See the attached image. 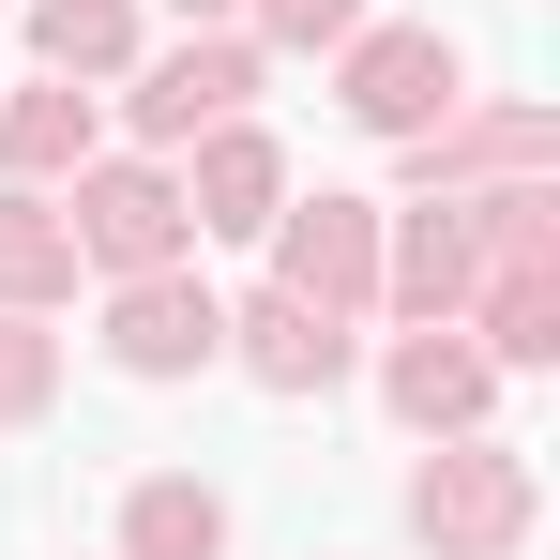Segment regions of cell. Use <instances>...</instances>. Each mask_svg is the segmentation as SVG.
I'll list each match as a JSON object with an SVG mask.
<instances>
[{"label":"cell","instance_id":"obj_1","mask_svg":"<svg viewBox=\"0 0 560 560\" xmlns=\"http://www.w3.org/2000/svg\"><path fill=\"white\" fill-rule=\"evenodd\" d=\"M409 530H424L440 560H515V546H530V455L455 424L440 455L409 469Z\"/></svg>","mask_w":560,"mask_h":560},{"label":"cell","instance_id":"obj_2","mask_svg":"<svg viewBox=\"0 0 560 560\" xmlns=\"http://www.w3.org/2000/svg\"><path fill=\"white\" fill-rule=\"evenodd\" d=\"M530 167H560V121L530 92H500V106H440L424 137H409V197H469V183H530Z\"/></svg>","mask_w":560,"mask_h":560},{"label":"cell","instance_id":"obj_3","mask_svg":"<svg viewBox=\"0 0 560 560\" xmlns=\"http://www.w3.org/2000/svg\"><path fill=\"white\" fill-rule=\"evenodd\" d=\"M212 349H228V303H212L183 258H167V273H121V288H106V364H121V378H197Z\"/></svg>","mask_w":560,"mask_h":560},{"label":"cell","instance_id":"obj_4","mask_svg":"<svg viewBox=\"0 0 560 560\" xmlns=\"http://www.w3.org/2000/svg\"><path fill=\"white\" fill-rule=\"evenodd\" d=\"M77 258H106V273H167L197 243V212H183V183L167 167H77Z\"/></svg>","mask_w":560,"mask_h":560},{"label":"cell","instance_id":"obj_5","mask_svg":"<svg viewBox=\"0 0 560 560\" xmlns=\"http://www.w3.org/2000/svg\"><path fill=\"white\" fill-rule=\"evenodd\" d=\"M273 288H303L318 318H364L378 303V212L364 197H288L273 212Z\"/></svg>","mask_w":560,"mask_h":560},{"label":"cell","instance_id":"obj_6","mask_svg":"<svg viewBox=\"0 0 560 560\" xmlns=\"http://www.w3.org/2000/svg\"><path fill=\"white\" fill-rule=\"evenodd\" d=\"M455 92H469L455 31H349V121H364V137H424Z\"/></svg>","mask_w":560,"mask_h":560},{"label":"cell","instance_id":"obj_7","mask_svg":"<svg viewBox=\"0 0 560 560\" xmlns=\"http://www.w3.org/2000/svg\"><path fill=\"white\" fill-rule=\"evenodd\" d=\"M243 106H258V46L197 31V46H167V61L137 77V137H152V152H183V137H212V121H243Z\"/></svg>","mask_w":560,"mask_h":560},{"label":"cell","instance_id":"obj_8","mask_svg":"<svg viewBox=\"0 0 560 560\" xmlns=\"http://www.w3.org/2000/svg\"><path fill=\"white\" fill-rule=\"evenodd\" d=\"M378 394H394V424L455 440V424H485V394H500V364L469 349L455 318H409V334H394V364H378Z\"/></svg>","mask_w":560,"mask_h":560},{"label":"cell","instance_id":"obj_9","mask_svg":"<svg viewBox=\"0 0 560 560\" xmlns=\"http://www.w3.org/2000/svg\"><path fill=\"white\" fill-rule=\"evenodd\" d=\"M228 349H243L258 394H334V378H349V318H318L303 288H258V303L228 318Z\"/></svg>","mask_w":560,"mask_h":560},{"label":"cell","instance_id":"obj_10","mask_svg":"<svg viewBox=\"0 0 560 560\" xmlns=\"http://www.w3.org/2000/svg\"><path fill=\"white\" fill-rule=\"evenodd\" d=\"M469 288H485V258H469V212H455V197H424V212L378 243V303H394V318H469Z\"/></svg>","mask_w":560,"mask_h":560},{"label":"cell","instance_id":"obj_11","mask_svg":"<svg viewBox=\"0 0 560 560\" xmlns=\"http://www.w3.org/2000/svg\"><path fill=\"white\" fill-rule=\"evenodd\" d=\"M183 212H197V228H228V243H243V228H273V212H288V152L258 137V121H212V137H197Z\"/></svg>","mask_w":560,"mask_h":560},{"label":"cell","instance_id":"obj_12","mask_svg":"<svg viewBox=\"0 0 560 560\" xmlns=\"http://www.w3.org/2000/svg\"><path fill=\"white\" fill-rule=\"evenodd\" d=\"M485 364H560V258H500V273L469 288V318H455Z\"/></svg>","mask_w":560,"mask_h":560},{"label":"cell","instance_id":"obj_13","mask_svg":"<svg viewBox=\"0 0 560 560\" xmlns=\"http://www.w3.org/2000/svg\"><path fill=\"white\" fill-rule=\"evenodd\" d=\"M0 167H15V183H77V167H92V92H77V77L15 92L0 106Z\"/></svg>","mask_w":560,"mask_h":560},{"label":"cell","instance_id":"obj_14","mask_svg":"<svg viewBox=\"0 0 560 560\" xmlns=\"http://www.w3.org/2000/svg\"><path fill=\"white\" fill-rule=\"evenodd\" d=\"M0 303H15V318L77 303V228H61V197H0Z\"/></svg>","mask_w":560,"mask_h":560},{"label":"cell","instance_id":"obj_15","mask_svg":"<svg viewBox=\"0 0 560 560\" xmlns=\"http://www.w3.org/2000/svg\"><path fill=\"white\" fill-rule=\"evenodd\" d=\"M121 560H228V500L183 485V469H152V485L121 500Z\"/></svg>","mask_w":560,"mask_h":560},{"label":"cell","instance_id":"obj_16","mask_svg":"<svg viewBox=\"0 0 560 560\" xmlns=\"http://www.w3.org/2000/svg\"><path fill=\"white\" fill-rule=\"evenodd\" d=\"M31 61L46 77H121L137 61V0H31Z\"/></svg>","mask_w":560,"mask_h":560},{"label":"cell","instance_id":"obj_17","mask_svg":"<svg viewBox=\"0 0 560 560\" xmlns=\"http://www.w3.org/2000/svg\"><path fill=\"white\" fill-rule=\"evenodd\" d=\"M46 394H61V334H31V318L0 303V424H31Z\"/></svg>","mask_w":560,"mask_h":560},{"label":"cell","instance_id":"obj_18","mask_svg":"<svg viewBox=\"0 0 560 560\" xmlns=\"http://www.w3.org/2000/svg\"><path fill=\"white\" fill-rule=\"evenodd\" d=\"M258 31H273V46H349L364 0H258Z\"/></svg>","mask_w":560,"mask_h":560},{"label":"cell","instance_id":"obj_19","mask_svg":"<svg viewBox=\"0 0 560 560\" xmlns=\"http://www.w3.org/2000/svg\"><path fill=\"white\" fill-rule=\"evenodd\" d=\"M183 15H228V0H183Z\"/></svg>","mask_w":560,"mask_h":560}]
</instances>
